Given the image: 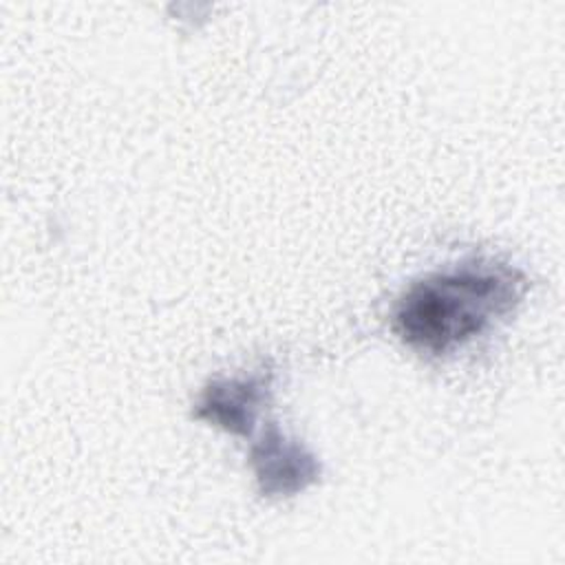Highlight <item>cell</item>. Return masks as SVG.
Instances as JSON below:
<instances>
[{
  "instance_id": "cell-1",
  "label": "cell",
  "mask_w": 565,
  "mask_h": 565,
  "mask_svg": "<svg viewBox=\"0 0 565 565\" xmlns=\"http://www.w3.org/2000/svg\"><path fill=\"white\" fill-rule=\"evenodd\" d=\"M527 289L519 267L470 258L413 280L391 311V329L415 353L444 358L508 318Z\"/></svg>"
},
{
  "instance_id": "cell-2",
  "label": "cell",
  "mask_w": 565,
  "mask_h": 565,
  "mask_svg": "<svg viewBox=\"0 0 565 565\" xmlns=\"http://www.w3.org/2000/svg\"><path fill=\"white\" fill-rule=\"evenodd\" d=\"M271 360L260 362L245 375L212 380L196 395L192 417L245 439L254 437L258 415L271 399Z\"/></svg>"
},
{
  "instance_id": "cell-3",
  "label": "cell",
  "mask_w": 565,
  "mask_h": 565,
  "mask_svg": "<svg viewBox=\"0 0 565 565\" xmlns=\"http://www.w3.org/2000/svg\"><path fill=\"white\" fill-rule=\"evenodd\" d=\"M249 463L256 475L258 492L267 499L294 497L318 483L322 466L302 441L287 437L274 422L252 441Z\"/></svg>"
}]
</instances>
